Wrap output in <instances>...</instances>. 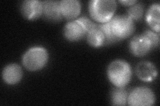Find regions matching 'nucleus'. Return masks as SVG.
Segmentation results:
<instances>
[{
  "mask_svg": "<svg viewBox=\"0 0 160 106\" xmlns=\"http://www.w3.org/2000/svg\"><path fill=\"white\" fill-rule=\"evenodd\" d=\"M143 6L141 3H136L129 7L127 16L133 21H139L143 16Z\"/></svg>",
  "mask_w": 160,
  "mask_h": 106,
  "instance_id": "nucleus-16",
  "label": "nucleus"
},
{
  "mask_svg": "<svg viewBox=\"0 0 160 106\" xmlns=\"http://www.w3.org/2000/svg\"><path fill=\"white\" fill-rule=\"evenodd\" d=\"M138 2L136 1V0H123V1H119V3H122V5L125 6H132L133 5L136 4Z\"/></svg>",
  "mask_w": 160,
  "mask_h": 106,
  "instance_id": "nucleus-18",
  "label": "nucleus"
},
{
  "mask_svg": "<svg viewBox=\"0 0 160 106\" xmlns=\"http://www.w3.org/2000/svg\"><path fill=\"white\" fill-rule=\"evenodd\" d=\"M59 6L62 17L66 19H75L81 13V3L78 0H62L59 2Z\"/></svg>",
  "mask_w": 160,
  "mask_h": 106,
  "instance_id": "nucleus-10",
  "label": "nucleus"
},
{
  "mask_svg": "<svg viewBox=\"0 0 160 106\" xmlns=\"http://www.w3.org/2000/svg\"><path fill=\"white\" fill-rule=\"evenodd\" d=\"M87 41L88 44L93 47H100L106 45V35L101 25H96L88 32L87 35Z\"/></svg>",
  "mask_w": 160,
  "mask_h": 106,
  "instance_id": "nucleus-13",
  "label": "nucleus"
},
{
  "mask_svg": "<svg viewBox=\"0 0 160 106\" xmlns=\"http://www.w3.org/2000/svg\"><path fill=\"white\" fill-rule=\"evenodd\" d=\"M143 35H146V36L149 39V41H151L153 48L158 47L159 44V36L158 33H155L152 31H146L143 33Z\"/></svg>",
  "mask_w": 160,
  "mask_h": 106,
  "instance_id": "nucleus-17",
  "label": "nucleus"
},
{
  "mask_svg": "<svg viewBox=\"0 0 160 106\" xmlns=\"http://www.w3.org/2000/svg\"><path fill=\"white\" fill-rule=\"evenodd\" d=\"M48 61V53L43 47H33L23 54L22 63L29 71L35 72L42 70Z\"/></svg>",
  "mask_w": 160,
  "mask_h": 106,
  "instance_id": "nucleus-4",
  "label": "nucleus"
},
{
  "mask_svg": "<svg viewBox=\"0 0 160 106\" xmlns=\"http://www.w3.org/2000/svg\"><path fill=\"white\" fill-rule=\"evenodd\" d=\"M109 23L113 35L119 41L130 37L135 31L134 22L127 15L114 16Z\"/></svg>",
  "mask_w": 160,
  "mask_h": 106,
  "instance_id": "nucleus-5",
  "label": "nucleus"
},
{
  "mask_svg": "<svg viewBox=\"0 0 160 106\" xmlns=\"http://www.w3.org/2000/svg\"><path fill=\"white\" fill-rule=\"evenodd\" d=\"M159 14L160 6L159 3H154L149 8L146 14V21L154 32H159Z\"/></svg>",
  "mask_w": 160,
  "mask_h": 106,
  "instance_id": "nucleus-14",
  "label": "nucleus"
},
{
  "mask_svg": "<svg viewBox=\"0 0 160 106\" xmlns=\"http://www.w3.org/2000/svg\"><path fill=\"white\" fill-rule=\"evenodd\" d=\"M136 74L142 81L149 82L155 80L158 75V70L155 65L148 61L138 63L136 68Z\"/></svg>",
  "mask_w": 160,
  "mask_h": 106,
  "instance_id": "nucleus-9",
  "label": "nucleus"
},
{
  "mask_svg": "<svg viewBox=\"0 0 160 106\" xmlns=\"http://www.w3.org/2000/svg\"><path fill=\"white\" fill-rule=\"evenodd\" d=\"M153 48L149 39L142 34L135 36L129 43V49L134 56L142 57L146 56Z\"/></svg>",
  "mask_w": 160,
  "mask_h": 106,
  "instance_id": "nucleus-7",
  "label": "nucleus"
},
{
  "mask_svg": "<svg viewBox=\"0 0 160 106\" xmlns=\"http://www.w3.org/2000/svg\"><path fill=\"white\" fill-rule=\"evenodd\" d=\"M22 16L28 20H35L43 15V3L38 0H26L21 5Z\"/></svg>",
  "mask_w": 160,
  "mask_h": 106,
  "instance_id": "nucleus-8",
  "label": "nucleus"
},
{
  "mask_svg": "<svg viewBox=\"0 0 160 106\" xmlns=\"http://www.w3.org/2000/svg\"><path fill=\"white\" fill-rule=\"evenodd\" d=\"M128 94L123 88L116 87L112 91L111 102L114 105H125L128 102Z\"/></svg>",
  "mask_w": 160,
  "mask_h": 106,
  "instance_id": "nucleus-15",
  "label": "nucleus"
},
{
  "mask_svg": "<svg viewBox=\"0 0 160 106\" xmlns=\"http://www.w3.org/2000/svg\"><path fill=\"white\" fill-rule=\"evenodd\" d=\"M97 24L86 17L68 22L63 29L64 36L69 41H78L86 36Z\"/></svg>",
  "mask_w": 160,
  "mask_h": 106,
  "instance_id": "nucleus-3",
  "label": "nucleus"
},
{
  "mask_svg": "<svg viewBox=\"0 0 160 106\" xmlns=\"http://www.w3.org/2000/svg\"><path fill=\"white\" fill-rule=\"evenodd\" d=\"M43 3V16L48 21L58 22L63 18L60 10L59 2L45 1Z\"/></svg>",
  "mask_w": 160,
  "mask_h": 106,
  "instance_id": "nucleus-12",
  "label": "nucleus"
},
{
  "mask_svg": "<svg viewBox=\"0 0 160 106\" xmlns=\"http://www.w3.org/2000/svg\"><path fill=\"white\" fill-rule=\"evenodd\" d=\"M22 77L23 70L17 64H8L3 70L2 78L3 81L8 84H16L21 81Z\"/></svg>",
  "mask_w": 160,
  "mask_h": 106,
  "instance_id": "nucleus-11",
  "label": "nucleus"
},
{
  "mask_svg": "<svg viewBox=\"0 0 160 106\" xmlns=\"http://www.w3.org/2000/svg\"><path fill=\"white\" fill-rule=\"evenodd\" d=\"M132 68L128 62L116 60L109 64L108 68V77L115 86L124 88L132 79Z\"/></svg>",
  "mask_w": 160,
  "mask_h": 106,
  "instance_id": "nucleus-1",
  "label": "nucleus"
},
{
  "mask_svg": "<svg viewBox=\"0 0 160 106\" xmlns=\"http://www.w3.org/2000/svg\"><path fill=\"white\" fill-rule=\"evenodd\" d=\"M156 101L155 94L147 87L134 88L128 95V103L133 106H151Z\"/></svg>",
  "mask_w": 160,
  "mask_h": 106,
  "instance_id": "nucleus-6",
  "label": "nucleus"
},
{
  "mask_svg": "<svg viewBox=\"0 0 160 106\" xmlns=\"http://www.w3.org/2000/svg\"><path fill=\"white\" fill-rule=\"evenodd\" d=\"M116 7L117 3L114 0H93L89 3L90 16L95 21L102 23L112 19Z\"/></svg>",
  "mask_w": 160,
  "mask_h": 106,
  "instance_id": "nucleus-2",
  "label": "nucleus"
}]
</instances>
